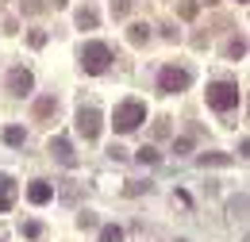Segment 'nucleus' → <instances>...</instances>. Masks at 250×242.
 <instances>
[{"label": "nucleus", "mask_w": 250, "mask_h": 242, "mask_svg": "<svg viewBox=\"0 0 250 242\" xmlns=\"http://www.w3.org/2000/svg\"><path fill=\"white\" fill-rule=\"evenodd\" d=\"M239 100H243V92L235 81H216V85H208V104L216 108V112H231V108H239Z\"/></svg>", "instance_id": "f257e3e1"}, {"label": "nucleus", "mask_w": 250, "mask_h": 242, "mask_svg": "<svg viewBox=\"0 0 250 242\" xmlns=\"http://www.w3.org/2000/svg\"><path fill=\"white\" fill-rule=\"evenodd\" d=\"M112 120H116L112 127H116L120 135H127V131H135L139 123L146 120V104H143V100H124V104L116 108V116H112Z\"/></svg>", "instance_id": "f03ea898"}, {"label": "nucleus", "mask_w": 250, "mask_h": 242, "mask_svg": "<svg viewBox=\"0 0 250 242\" xmlns=\"http://www.w3.org/2000/svg\"><path fill=\"white\" fill-rule=\"evenodd\" d=\"M108 61H112V50H108L104 42H89V46L81 50V65H85V73H104Z\"/></svg>", "instance_id": "7ed1b4c3"}, {"label": "nucleus", "mask_w": 250, "mask_h": 242, "mask_svg": "<svg viewBox=\"0 0 250 242\" xmlns=\"http://www.w3.org/2000/svg\"><path fill=\"white\" fill-rule=\"evenodd\" d=\"M188 69H177V65H166L162 69V77H158V89L162 92H181V89H188Z\"/></svg>", "instance_id": "20e7f679"}, {"label": "nucleus", "mask_w": 250, "mask_h": 242, "mask_svg": "<svg viewBox=\"0 0 250 242\" xmlns=\"http://www.w3.org/2000/svg\"><path fill=\"white\" fill-rule=\"evenodd\" d=\"M77 131H81L85 139H96V135H100V112H96V108H81V112H77Z\"/></svg>", "instance_id": "39448f33"}, {"label": "nucleus", "mask_w": 250, "mask_h": 242, "mask_svg": "<svg viewBox=\"0 0 250 242\" xmlns=\"http://www.w3.org/2000/svg\"><path fill=\"white\" fill-rule=\"evenodd\" d=\"M8 89L16 92V96H23V92L31 89V73H27V69H12V73H8Z\"/></svg>", "instance_id": "423d86ee"}, {"label": "nucleus", "mask_w": 250, "mask_h": 242, "mask_svg": "<svg viewBox=\"0 0 250 242\" xmlns=\"http://www.w3.org/2000/svg\"><path fill=\"white\" fill-rule=\"evenodd\" d=\"M27 196H31V204H46V200L54 196V188H50L46 181H35L31 188H27Z\"/></svg>", "instance_id": "0eeeda50"}, {"label": "nucleus", "mask_w": 250, "mask_h": 242, "mask_svg": "<svg viewBox=\"0 0 250 242\" xmlns=\"http://www.w3.org/2000/svg\"><path fill=\"white\" fill-rule=\"evenodd\" d=\"M50 150H54V158H58L62 165H73V150H69V142H65V139H54V142H50Z\"/></svg>", "instance_id": "6e6552de"}, {"label": "nucleus", "mask_w": 250, "mask_h": 242, "mask_svg": "<svg viewBox=\"0 0 250 242\" xmlns=\"http://www.w3.org/2000/svg\"><path fill=\"white\" fill-rule=\"evenodd\" d=\"M12 196H16L12 181H0V212H8V208H12Z\"/></svg>", "instance_id": "1a4fd4ad"}, {"label": "nucleus", "mask_w": 250, "mask_h": 242, "mask_svg": "<svg viewBox=\"0 0 250 242\" xmlns=\"http://www.w3.org/2000/svg\"><path fill=\"white\" fill-rule=\"evenodd\" d=\"M4 139H8L12 146H20V142H23V131H20V127H8V131H4Z\"/></svg>", "instance_id": "9d476101"}, {"label": "nucleus", "mask_w": 250, "mask_h": 242, "mask_svg": "<svg viewBox=\"0 0 250 242\" xmlns=\"http://www.w3.org/2000/svg\"><path fill=\"white\" fill-rule=\"evenodd\" d=\"M104 242H124V231L120 227H104Z\"/></svg>", "instance_id": "9b49d317"}, {"label": "nucleus", "mask_w": 250, "mask_h": 242, "mask_svg": "<svg viewBox=\"0 0 250 242\" xmlns=\"http://www.w3.org/2000/svg\"><path fill=\"white\" fill-rule=\"evenodd\" d=\"M54 108H58V104H54V100H42V104H39V108H35V116H50V112H54Z\"/></svg>", "instance_id": "f8f14e48"}, {"label": "nucleus", "mask_w": 250, "mask_h": 242, "mask_svg": "<svg viewBox=\"0 0 250 242\" xmlns=\"http://www.w3.org/2000/svg\"><path fill=\"white\" fill-rule=\"evenodd\" d=\"M77 23H81V27H96V16H93V12H81Z\"/></svg>", "instance_id": "ddd939ff"}, {"label": "nucleus", "mask_w": 250, "mask_h": 242, "mask_svg": "<svg viewBox=\"0 0 250 242\" xmlns=\"http://www.w3.org/2000/svg\"><path fill=\"white\" fill-rule=\"evenodd\" d=\"M139 158H143V161H158V154L150 150V146H143V150H139Z\"/></svg>", "instance_id": "4468645a"}]
</instances>
